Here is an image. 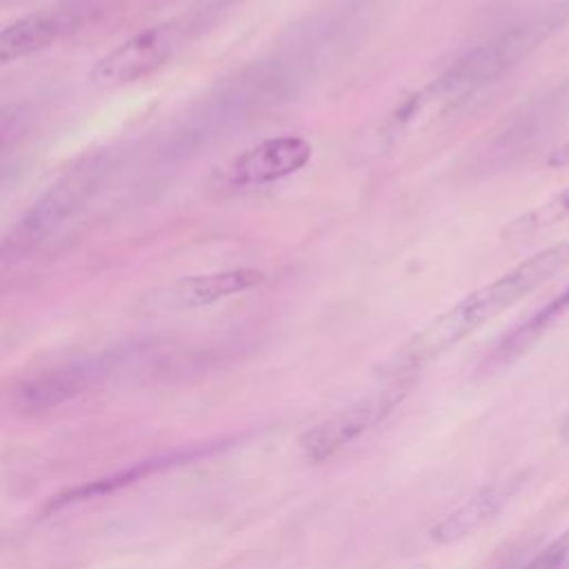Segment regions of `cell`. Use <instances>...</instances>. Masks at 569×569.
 <instances>
[{
    "instance_id": "obj_5",
    "label": "cell",
    "mask_w": 569,
    "mask_h": 569,
    "mask_svg": "<svg viewBox=\"0 0 569 569\" xmlns=\"http://www.w3.org/2000/svg\"><path fill=\"white\" fill-rule=\"evenodd\" d=\"M184 31V24L164 22L133 33L93 64L89 73L91 84L116 89L153 73L171 58Z\"/></svg>"
},
{
    "instance_id": "obj_12",
    "label": "cell",
    "mask_w": 569,
    "mask_h": 569,
    "mask_svg": "<svg viewBox=\"0 0 569 569\" xmlns=\"http://www.w3.org/2000/svg\"><path fill=\"white\" fill-rule=\"evenodd\" d=\"M565 218H569V187L565 191H560L558 196H553L551 200L533 207L531 211L518 216L516 220H511L502 236L509 240H520L527 236H533L542 229H549L558 222H562Z\"/></svg>"
},
{
    "instance_id": "obj_2",
    "label": "cell",
    "mask_w": 569,
    "mask_h": 569,
    "mask_svg": "<svg viewBox=\"0 0 569 569\" xmlns=\"http://www.w3.org/2000/svg\"><path fill=\"white\" fill-rule=\"evenodd\" d=\"M565 22V9L540 13L513 29L496 36L493 40L471 49L460 60H456L445 73H440L427 89L420 93L418 102L431 100H456L476 89L485 87L487 82L502 76L511 69L520 58L533 51L540 42H545L558 24Z\"/></svg>"
},
{
    "instance_id": "obj_16",
    "label": "cell",
    "mask_w": 569,
    "mask_h": 569,
    "mask_svg": "<svg viewBox=\"0 0 569 569\" xmlns=\"http://www.w3.org/2000/svg\"><path fill=\"white\" fill-rule=\"evenodd\" d=\"M547 164L553 169H565L569 167V140L562 142L560 147H556L549 156H547Z\"/></svg>"
},
{
    "instance_id": "obj_10",
    "label": "cell",
    "mask_w": 569,
    "mask_h": 569,
    "mask_svg": "<svg viewBox=\"0 0 569 569\" xmlns=\"http://www.w3.org/2000/svg\"><path fill=\"white\" fill-rule=\"evenodd\" d=\"M104 373L100 360H78L38 373L20 387V402L31 411H44L82 393Z\"/></svg>"
},
{
    "instance_id": "obj_14",
    "label": "cell",
    "mask_w": 569,
    "mask_h": 569,
    "mask_svg": "<svg viewBox=\"0 0 569 569\" xmlns=\"http://www.w3.org/2000/svg\"><path fill=\"white\" fill-rule=\"evenodd\" d=\"M522 569H569V529H565Z\"/></svg>"
},
{
    "instance_id": "obj_17",
    "label": "cell",
    "mask_w": 569,
    "mask_h": 569,
    "mask_svg": "<svg viewBox=\"0 0 569 569\" xmlns=\"http://www.w3.org/2000/svg\"><path fill=\"white\" fill-rule=\"evenodd\" d=\"M558 438H560L562 442H569V411L565 413V418H562L560 425H558Z\"/></svg>"
},
{
    "instance_id": "obj_1",
    "label": "cell",
    "mask_w": 569,
    "mask_h": 569,
    "mask_svg": "<svg viewBox=\"0 0 569 569\" xmlns=\"http://www.w3.org/2000/svg\"><path fill=\"white\" fill-rule=\"evenodd\" d=\"M565 267H569V240L536 251L496 280L473 289L453 307L411 333L378 365V373L387 380L416 376L420 369L476 333L491 318L500 316L533 289L551 280Z\"/></svg>"
},
{
    "instance_id": "obj_9",
    "label": "cell",
    "mask_w": 569,
    "mask_h": 569,
    "mask_svg": "<svg viewBox=\"0 0 569 569\" xmlns=\"http://www.w3.org/2000/svg\"><path fill=\"white\" fill-rule=\"evenodd\" d=\"M509 496L511 482H491L480 487L429 529L431 540L438 545H456L476 536L502 511Z\"/></svg>"
},
{
    "instance_id": "obj_4",
    "label": "cell",
    "mask_w": 569,
    "mask_h": 569,
    "mask_svg": "<svg viewBox=\"0 0 569 569\" xmlns=\"http://www.w3.org/2000/svg\"><path fill=\"white\" fill-rule=\"evenodd\" d=\"M102 171L104 164H100V160H89L64 173L22 216L13 233L7 238L4 251L16 253L31 249L33 244L42 242L51 231H56L67 218L76 216L98 189Z\"/></svg>"
},
{
    "instance_id": "obj_11",
    "label": "cell",
    "mask_w": 569,
    "mask_h": 569,
    "mask_svg": "<svg viewBox=\"0 0 569 569\" xmlns=\"http://www.w3.org/2000/svg\"><path fill=\"white\" fill-rule=\"evenodd\" d=\"M569 311V284L556 293L547 305H542L538 311H533L525 322H520L513 331H509L491 353L482 360L480 369L485 373L498 371L513 360H518L522 353H527L565 313Z\"/></svg>"
},
{
    "instance_id": "obj_6",
    "label": "cell",
    "mask_w": 569,
    "mask_h": 569,
    "mask_svg": "<svg viewBox=\"0 0 569 569\" xmlns=\"http://www.w3.org/2000/svg\"><path fill=\"white\" fill-rule=\"evenodd\" d=\"M311 144L300 136H273L238 153L222 171L229 187H256L293 176L311 160Z\"/></svg>"
},
{
    "instance_id": "obj_3",
    "label": "cell",
    "mask_w": 569,
    "mask_h": 569,
    "mask_svg": "<svg viewBox=\"0 0 569 569\" xmlns=\"http://www.w3.org/2000/svg\"><path fill=\"white\" fill-rule=\"evenodd\" d=\"M413 385L416 376L391 378L387 380V385L356 398L353 402L322 418L298 438L300 456L311 465L331 460L353 440L387 420L396 411V407L402 405V400L411 393Z\"/></svg>"
},
{
    "instance_id": "obj_15",
    "label": "cell",
    "mask_w": 569,
    "mask_h": 569,
    "mask_svg": "<svg viewBox=\"0 0 569 569\" xmlns=\"http://www.w3.org/2000/svg\"><path fill=\"white\" fill-rule=\"evenodd\" d=\"M236 2L240 0H196L187 13L184 29H196V27H207L213 20H218L224 11H229Z\"/></svg>"
},
{
    "instance_id": "obj_7",
    "label": "cell",
    "mask_w": 569,
    "mask_h": 569,
    "mask_svg": "<svg viewBox=\"0 0 569 569\" xmlns=\"http://www.w3.org/2000/svg\"><path fill=\"white\" fill-rule=\"evenodd\" d=\"M264 280L267 276L260 269H251V267L187 276L162 287L156 293H149L142 307L144 309H196V307L213 305L218 300L256 289Z\"/></svg>"
},
{
    "instance_id": "obj_8",
    "label": "cell",
    "mask_w": 569,
    "mask_h": 569,
    "mask_svg": "<svg viewBox=\"0 0 569 569\" xmlns=\"http://www.w3.org/2000/svg\"><path fill=\"white\" fill-rule=\"evenodd\" d=\"M78 22H80L78 7L38 11V13H29L24 18L13 20L4 29H0V64L22 60L27 56H33L51 47L56 40L69 33Z\"/></svg>"
},
{
    "instance_id": "obj_13",
    "label": "cell",
    "mask_w": 569,
    "mask_h": 569,
    "mask_svg": "<svg viewBox=\"0 0 569 569\" xmlns=\"http://www.w3.org/2000/svg\"><path fill=\"white\" fill-rule=\"evenodd\" d=\"M31 111L22 102H11L0 107V153L13 147L29 129Z\"/></svg>"
}]
</instances>
